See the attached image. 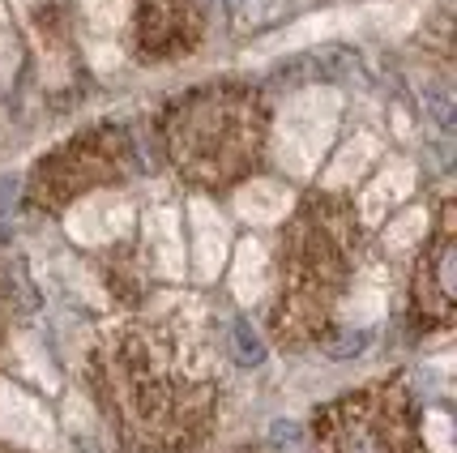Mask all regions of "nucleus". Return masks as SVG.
Masks as SVG:
<instances>
[{"instance_id": "1", "label": "nucleus", "mask_w": 457, "mask_h": 453, "mask_svg": "<svg viewBox=\"0 0 457 453\" xmlns=\"http://www.w3.org/2000/svg\"><path fill=\"white\" fill-rule=\"evenodd\" d=\"M86 385L124 453H197L219 424V373L171 321L107 325L90 347Z\"/></svg>"}, {"instance_id": "2", "label": "nucleus", "mask_w": 457, "mask_h": 453, "mask_svg": "<svg viewBox=\"0 0 457 453\" xmlns=\"http://www.w3.org/2000/svg\"><path fill=\"white\" fill-rule=\"evenodd\" d=\"M359 261L355 210L338 197H303L291 227L282 231L278 299L270 313V338L282 351H308L334 334L346 282Z\"/></svg>"}, {"instance_id": "3", "label": "nucleus", "mask_w": 457, "mask_h": 453, "mask_svg": "<svg viewBox=\"0 0 457 453\" xmlns=\"http://www.w3.org/2000/svg\"><path fill=\"white\" fill-rule=\"evenodd\" d=\"M265 124V103L248 86H201L162 116V146L188 184L227 189L261 167Z\"/></svg>"}, {"instance_id": "4", "label": "nucleus", "mask_w": 457, "mask_h": 453, "mask_svg": "<svg viewBox=\"0 0 457 453\" xmlns=\"http://www.w3.org/2000/svg\"><path fill=\"white\" fill-rule=\"evenodd\" d=\"M312 445L317 453H432L406 376H380L317 407Z\"/></svg>"}, {"instance_id": "5", "label": "nucleus", "mask_w": 457, "mask_h": 453, "mask_svg": "<svg viewBox=\"0 0 457 453\" xmlns=\"http://www.w3.org/2000/svg\"><path fill=\"white\" fill-rule=\"evenodd\" d=\"M133 167V150L120 129H95L86 138L60 146L56 155H47L30 176V201L39 210L60 214L64 206L81 193H90L95 184H112Z\"/></svg>"}, {"instance_id": "6", "label": "nucleus", "mask_w": 457, "mask_h": 453, "mask_svg": "<svg viewBox=\"0 0 457 453\" xmlns=\"http://www.w3.org/2000/svg\"><path fill=\"white\" fill-rule=\"evenodd\" d=\"M457 239H453V218L449 210L440 214L436 236L423 244V256H419L415 282H411V334H440L453 325L457 313Z\"/></svg>"}, {"instance_id": "7", "label": "nucleus", "mask_w": 457, "mask_h": 453, "mask_svg": "<svg viewBox=\"0 0 457 453\" xmlns=\"http://www.w3.org/2000/svg\"><path fill=\"white\" fill-rule=\"evenodd\" d=\"M137 4V52L141 60H176L201 39V0H133Z\"/></svg>"}, {"instance_id": "8", "label": "nucleus", "mask_w": 457, "mask_h": 453, "mask_svg": "<svg viewBox=\"0 0 457 453\" xmlns=\"http://www.w3.org/2000/svg\"><path fill=\"white\" fill-rule=\"evenodd\" d=\"M231 338H236V355H239V364H253V368H257L261 359H265V347H261L257 338H253V330H248L244 321H236V330H231Z\"/></svg>"}, {"instance_id": "9", "label": "nucleus", "mask_w": 457, "mask_h": 453, "mask_svg": "<svg viewBox=\"0 0 457 453\" xmlns=\"http://www.w3.org/2000/svg\"><path fill=\"white\" fill-rule=\"evenodd\" d=\"M9 325H13V296H9V282H4V274H0V351H4Z\"/></svg>"}, {"instance_id": "10", "label": "nucleus", "mask_w": 457, "mask_h": 453, "mask_svg": "<svg viewBox=\"0 0 457 453\" xmlns=\"http://www.w3.org/2000/svg\"><path fill=\"white\" fill-rule=\"evenodd\" d=\"M0 453H26V449H18V445H9V440H0Z\"/></svg>"}]
</instances>
